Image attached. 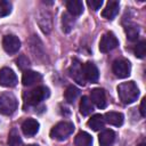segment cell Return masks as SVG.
<instances>
[{
  "label": "cell",
  "mask_w": 146,
  "mask_h": 146,
  "mask_svg": "<svg viewBox=\"0 0 146 146\" xmlns=\"http://www.w3.org/2000/svg\"><path fill=\"white\" fill-rule=\"evenodd\" d=\"M17 98L11 92H5L0 95V114L11 115L17 110Z\"/></svg>",
  "instance_id": "obj_4"
},
{
  "label": "cell",
  "mask_w": 146,
  "mask_h": 146,
  "mask_svg": "<svg viewBox=\"0 0 146 146\" xmlns=\"http://www.w3.org/2000/svg\"><path fill=\"white\" fill-rule=\"evenodd\" d=\"M87 5H88L94 11H97V10L102 7L103 1H102V0H88V1H87Z\"/></svg>",
  "instance_id": "obj_29"
},
{
  "label": "cell",
  "mask_w": 146,
  "mask_h": 146,
  "mask_svg": "<svg viewBox=\"0 0 146 146\" xmlns=\"http://www.w3.org/2000/svg\"><path fill=\"white\" fill-rule=\"evenodd\" d=\"M90 102L94 103L98 108H105L106 107V96L103 89L95 88L90 91Z\"/></svg>",
  "instance_id": "obj_11"
},
{
  "label": "cell",
  "mask_w": 146,
  "mask_h": 146,
  "mask_svg": "<svg viewBox=\"0 0 146 146\" xmlns=\"http://www.w3.org/2000/svg\"><path fill=\"white\" fill-rule=\"evenodd\" d=\"M11 11V3L7 0H0V16H7Z\"/></svg>",
  "instance_id": "obj_28"
},
{
  "label": "cell",
  "mask_w": 146,
  "mask_h": 146,
  "mask_svg": "<svg viewBox=\"0 0 146 146\" xmlns=\"http://www.w3.org/2000/svg\"><path fill=\"white\" fill-rule=\"evenodd\" d=\"M2 47H3L5 51L8 54H10V55L16 54L21 48V40L14 34L5 35L3 40H2Z\"/></svg>",
  "instance_id": "obj_9"
},
{
  "label": "cell",
  "mask_w": 146,
  "mask_h": 146,
  "mask_svg": "<svg viewBox=\"0 0 146 146\" xmlns=\"http://www.w3.org/2000/svg\"><path fill=\"white\" fill-rule=\"evenodd\" d=\"M124 31H125V34H127V38L129 41H136L138 39L139 27L136 24H128L124 27Z\"/></svg>",
  "instance_id": "obj_23"
},
{
  "label": "cell",
  "mask_w": 146,
  "mask_h": 146,
  "mask_svg": "<svg viewBox=\"0 0 146 146\" xmlns=\"http://www.w3.org/2000/svg\"><path fill=\"white\" fill-rule=\"evenodd\" d=\"M49 96V89L47 87L43 86H39L32 90L25 91L23 94V98H24V103L25 106H34L38 105L39 103H41L43 99H46Z\"/></svg>",
  "instance_id": "obj_2"
},
{
  "label": "cell",
  "mask_w": 146,
  "mask_h": 146,
  "mask_svg": "<svg viewBox=\"0 0 146 146\" xmlns=\"http://www.w3.org/2000/svg\"><path fill=\"white\" fill-rule=\"evenodd\" d=\"M66 8L72 16H79L83 13V3L80 0H68L66 2Z\"/></svg>",
  "instance_id": "obj_18"
},
{
  "label": "cell",
  "mask_w": 146,
  "mask_h": 146,
  "mask_svg": "<svg viewBox=\"0 0 146 146\" xmlns=\"http://www.w3.org/2000/svg\"><path fill=\"white\" fill-rule=\"evenodd\" d=\"M112 71H113L114 75L116 78L124 79V78H127V76L130 75L131 64H130V62L128 59H124V58L116 59L112 64Z\"/></svg>",
  "instance_id": "obj_5"
},
{
  "label": "cell",
  "mask_w": 146,
  "mask_h": 146,
  "mask_svg": "<svg viewBox=\"0 0 146 146\" xmlns=\"http://www.w3.org/2000/svg\"><path fill=\"white\" fill-rule=\"evenodd\" d=\"M145 52H146V42L143 40V41L138 42V43L133 47V54H135V56L138 57V58H144Z\"/></svg>",
  "instance_id": "obj_26"
},
{
  "label": "cell",
  "mask_w": 146,
  "mask_h": 146,
  "mask_svg": "<svg viewBox=\"0 0 146 146\" xmlns=\"http://www.w3.org/2000/svg\"><path fill=\"white\" fill-rule=\"evenodd\" d=\"M74 23H75L74 16H72V15L68 14V13L63 14V16H62V26H63V31H64V32L68 33V32L73 29Z\"/></svg>",
  "instance_id": "obj_21"
},
{
  "label": "cell",
  "mask_w": 146,
  "mask_h": 146,
  "mask_svg": "<svg viewBox=\"0 0 146 146\" xmlns=\"http://www.w3.org/2000/svg\"><path fill=\"white\" fill-rule=\"evenodd\" d=\"M119 46V40L112 32L105 33L99 42V50L102 52H110Z\"/></svg>",
  "instance_id": "obj_6"
},
{
  "label": "cell",
  "mask_w": 146,
  "mask_h": 146,
  "mask_svg": "<svg viewBox=\"0 0 146 146\" xmlns=\"http://www.w3.org/2000/svg\"><path fill=\"white\" fill-rule=\"evenodd\" d=\"M87 124H88V127H89L90 129H92L94 131H98V130H100L102 128H104L105 121H104L103 115H100V114H95V115H92V116L88 120Z\"/></svg>",
  "instance_id": "obj_20"
},
{
  "label": "cell",
  "mask_w": 146,
  "mask_h": 146,
  "mask_svg": "<svg viewBox=\"0 0 146 146\" xmlns=\"http://www.w3.org/2000/svg\"><path fill=\"white\" fill-rule=\"evenodd\" d=\"M18 80L15 72L9 67H2L0 70V84L2 87L11 88L17 84Z\"/></svg>",
  "instance_id": "obj_7"
},
{
  "label": "cell",
  "mask_w": 146,
  "mask_h": 146,
  "mask_svg": "<svg viewBox=\"0 0 146 146\" xmlns=\"http://www.w3.org/2000/svg\"><path fill=\"white\" fill-rule=\"evenodd\" d=\"M138 146H146V145H145V143H141V144H139Z\"/></svg>",
  "instance_id": "obj_31"
},
{
  "label": "cell",
  "mask_w": 146,
  "mask_h": 146,
  "mask_svg": "<svg viewBox=\"0 0 146 146\" xmlns=\"http://www.w3.org/2000/svg\"><path fill=\"white\" fill-rule=\"evenodd\" d=\"M8 145L9 146H24L23 140L16 129H11L9 137H8Z\"/></svg>",
  "instance_id": "obj_25"
},
{
  "label": "cell",
  "mask_w": 146,
  "mask_h": 146,
  "mask_svg": "<svg viewBox=\"0 0 146 146\" xmlns=\"http://www.w3.org/2000/svg\"><path fill=\"white\" fill-rule=\"evenodd\" d=\"M92 111H94V107H92V104H91L89 97L82 96L81 102H80V113H81L82 115L87 116V115H89Z\"/></svg>",
  "instance_id": "obj_22"
},
{
  "label": "cell",
  "mask_w": 146,
  "mask_h": 146,
  "mask_svg": "<svg viewBox=\"0 0 146 146\" xmlns=\"http://www.w3.org/2000/svg\"><path fill=\"white\" fill-rule=\"evenodd\" d=\"M41 79H42V75L40 73L31 71V70H27V71H24V73H23L22 83L25 87H31V86H34L38 82H40Z\"/></svg>",
  "instance_id": "obj_13"
},
{
  "label": "cell",
  "mask_w": 146,
  "mask_h": 146,
  "mask_svg": "<svg viewBox=\"0 0 146 146\" xmlns=\"http://www.w3.org/2000/svg\"><path fill=\"white\" fill-rule=\"evenodd\" d=\"M74 144L75 146H92V137L86 131H80L74 138Z\"/></svg>",
  "instance_id": "obj_19"
},
{
  "label": "cell",
  "mask_w": 146,
  "mask_h": 146,
  "mask_svg": "<svg viewBox=\"0 0 146 146\" xmlns=\"http://www.w3.org/2000/svg\"><path fill=\"white\" fill-rule=\"evenodd\" d=\"M68 73L75 82H78L81 86L86 84V79H84V75H83V65L78 59H73L72 65L68 68Z\"/></svg>",
  "instance_id": "obj_8"
},
{
  "label": "cell",
  "mask_w": 146,
  "mask_h": 146,
  "mask_svg": "<svg viewBox=\"0 0 146 146\" xmlns=\"http://www.w3.org/2000/svg\"><path fill=\"white\" fill-rule=\"evenodd\" d=\"M73 131H74V125L72 122L62 121V122H58L50 130V137L56 140H65L67 137L72 135Z\"/></svg>",
  "instance_id": "obj_3"
},
{
  "label": "cell",
  "mask_w": 146,
  "mask_h": 146,
  "mask_svg": "<svg viewBox=\"0 0 146 146\" xmlns=\"http://www.w3.org/2000/svg\"><path fill=\"white\" fill-rule=\"evenodd\" d=\"M117 95L123 104H131L137 100L139 96V89L133 81L122 82L117 86Z\"/></svg>",
  "instance_id": "obj_1"
},
{
  "label": "cell",
  "mask_w": 146,
  "mask_h": 146,
  "mask_svg": "<svg viewBox=\"0 0 146 146\" xmlns=\"http://www.w3.org/2000/svg\"><path fill=\"white\" fill-rule=\"evenodd\" d=\"M119 7H120V3L117 1H114V0L108 1L106 3V7L102 11V16L106 19H114V17L119 13Z\"/></svg>",
  "instance_id": "obj_15"
},
{
  "label": "cell",
  "mask_w": 146,
  "mask_h": 146,
  "mask_svg": "<svg viewBox=\"0 0 146 146\" xmlns=\"http://www.w3.org/2000/svg\"><path fill=\"white\" fill-rule=\"evenodd\" d=\"M39 122L34 119H26L23 123H22V131L25 136L27 137H31V136H34L38 131H39Z\"/></svg>",
  "instance_id": "obj_14"
},
{
  "label": "cell",
  "mask_w": 146,
  "mask_h": 146,
  "mask_svg": "<svg viewBox=\"0 0 146 146\" xmlns=\"http://www.w3.org/2000/svg\"><path fill=\"white\" fill-rule=\"evenodd\" d=\"M103 117H104L105 122H107L108 124L115 125V127L122 125V123L124 121V116L120 112H107V113H105V115Z\"/></svg>",
  "instance_id": "obj_16"
},
{
  "label": "cell",
  "mask_w": 146,
  "mask_h": 146,
  "mask_svg": "<svg viewBox=\"0 0 146 146\" xmlns=\"http://www.w3.org/2000/svg\"><path fill=\"white\" fill-rule=\"evenodd\" d=\"M145 98L141 99V103H140V114L141 116H145L146 115V111H145Z\"/></svg>",
  "instance_id": "obj_30"
},
{
  "label": "cell",
  "mask_w": 146,
  "mask_h": 146,
  "mask_svg": "<svg viewBox=\"0 0 146 146\" xmlns=\"http://www.w3.org/2000/svg\"><path fill=\"white\" fill-rule=\"evenodd\" d=\"M80 95V90L74 87V86H68L65 90V94H64V97H65V100L67 103H73Z\"/></svg>",
  "instance_id": "obj_24"
},
{
  "label": "cell",
  "mask_w": 146,
  "mask_h": 146,
  "mask_svg": "<svg viewBox=\"0 0 146 146\" xmlns=\"http://www.w3.org/2000/svg\"><path fill=\"white\" fill-rule=\"evenodd\" d=\"M38 23L43 33H46V34L50 33V31L52 29V19H51V15L49 14V11H47V10L40 11L39 16H38Z\"/></svg>",
  "instance_id": "obj_10"
},
{
  "label": "cell",
  "mask_w": 146,
  "mask_h": 146,
  "mask_svg": "<svg viewBox=\"0 0 146 146\" xmlns=\"http://www.w3.org/2000/svg\"><path fill=\"white\" fill-rule=\"evenodd\" d=\"M16 64H17L18 68H21L22 71H27V68L30 67V59L25 55H21L16 59Z\"/></svg>",
  "instance_id": "obj_27"
},
{
  "label": "cell",
  "mask_w": 146,
  "mask_h": 146,
  "mask_svg": "<svg viewBox=\"0 0 146 146\" xmlns=\"http://www.w3.org/2000/svg\"><path fill=\"white\" fill-rule=\"evenodd\" d=\"M83 75L86 81L96 82L99 78V72L97 66L91 62H87L86 64H83Z\"/></svg>",
  "instance_id": "obj_12"
},
{
  "label": "cell",
  "mask_w": 146,
  "mask_h": 146,
  "mask_svg": "<svg viewBox=\"0 0 146 146\" xmlns=\"http://www.w3.org/2000/svg\"><path fill=\"white\" fill-rule=\"evenodd\" d=\"M27 146H39V145H35V144H31V145H27Z\"/></svg>",
  "instance_id": "obj_32"
},
{
  "label": "cell",
  "mask_w": 146,
  "mask_h": 146,
  "mask_svg": "<svg viewBox=\"0 0 146 146\" xmlns=\"http://www.w3.org/2000/svg\"><path fill=\"white\" fill-rule=\"evenodd\" d=\"M115 140V132L111 129H106L100 132L98 137V141L100 146H112Z\"/></svg>",
  "instance_id": "obj_17"
}]
</instances>
